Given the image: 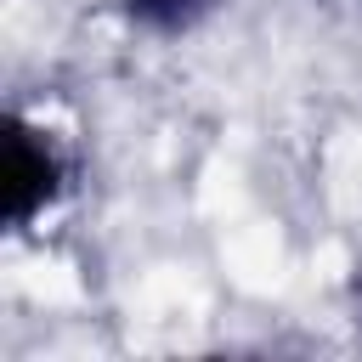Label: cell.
<instances>
[{
    "instance_id": "6da1fadb",
    "label": "cell",
    "mask_w": 362,
    "mask_h": 362,
    "mask_svg": "<svg viewBox=\"0 0 362 362\" xmlns=\"http://www.w3.org/2000/svg\"><path fill=\"white\" fill-rule=\"evenodd\" d=\"M74 192H79V147H74V136L57 119L11 102L6 107V204H0L6 238L45 232L74 204Z\"/></svg>"
},
{
    "instance_id": "7a4b0ae2",
    "label": "cell",
    "mask_w": 362,
    "mask_h": 362,
    "mask_svg": "<svg viewBox=\"0 0 362 362\" xmlns=\"http://www.w3.org/2000/svg\"><path fill=\"white\" fill-rule=\"evenodd\" d=\"M113 11H119V23H124L130 34L170 45V40L198 34V28L221 11V0H113Z\"/></svg>"
}]
</instances>
